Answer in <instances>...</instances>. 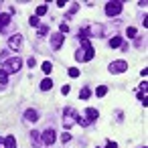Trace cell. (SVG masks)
I'll return each instance as SVG.
<instances>
[{"mask_svg": "<svg viewBox=\"0 0 148 148\" xmlns=\"http://www.w3.org/2000/svg\"><path fill=\"white\" fill-rule=\"evenodd\" d=\"M93 55H95V49H93V45H91L89 41H81V45H79V49H77V53H75L77 61H83V63H87V61H91V59H93Z\"/></svg>", "mask_w": 148, "mask_h": 148, "instance_id": "cell-1", "label": "cell"}, {"mask_svg": "<svg viewBox=\"0 0 148 148\" xmlns=\"http://www.w3.org/2000/svg\"><path fill=\"white\" fill-rule=\"evenodd\" d=\"M77 116H79V114H77L73 108H65V110H63V128L69 130L73 124H77Z\"/></svg>", "mask_w": 148, "mask_h": 148, "instance_id": "cell-2", "label": "cell"}, {"mask_svg": "<svg viewBox=\"0 0 148 148\" xmlns=\"http://www.w3.org/2000/svg\"><path fill=\"white\" fill-rule=\"evenodd\" d=\"M21 67H23V59L21 57H10V59L4 61V71L6 73H16Z\"/></svg>", "mask_w": 148, "mask_h": 148, "instance_id": "cell-3", "label": "cell"}, {"mask_svg": "<svg viewBox=\"0 0 148 148\" xmlns=\"http://www.w3.org/2000/svg\"><path fill=\"white\" fill-rule=\"evenodd\" d=\"M110 73H124L126 69H128V61H124V59H116V61H112L110 63Z\"/></svg>", "mask_w": 148, "mask_h": 148, "instance_id": "cell-4", "label": "cell"}, {"mask_svg": "<svg viewBox=\"0 0 148 148\" xmlns=\"http://www.w3.org/2000/svg\"><path fill=\"white\" fill-rule=\"evenodd\" d=\"M122 8H124V4L122 2H108L106 4V14L112 18V16H118L120 12H122Z\"/></svg>", "mask_w": 148, "mask_h": 148, "instance_id": "cell-5", "label": "cell"}, {"mask_svg": "<svg viewBox=\"0 0 148 148\" xmlns=\"http://www.w3.org/2000/svg\"><path fill=\"white\" fill-rule=\"evenodd\" d=\"M8 47H10L12 51H18V49L23 47V35H18V33L12 35V37L8 39Z\"/></svg>", "mask_w": 148, "mask_h": 148, "instance_id": "cell-6", "label": "cell"}, {"mask_svg": "<svg viewBox=\"0 0 148 148\" xmlns=\"http://www.w3.org/2000/svg\"><path fill=\"white\" fill-rule=\"evenodd\" d=\"M43 142H45L47 146L55 144V130H53V128H49V130H45V132H43Z\"/></svg>", "mask_w": 148, "mask_h": 148, "instance_id": "cell-7", "label": "cell"}, {"mask_svg": "<svg viewBox=\"0 0 148 148\" xmlns=\"http://www.w3.org/2000/svg\"><path fill=\"white\" fill-rule=\"evenodd\" d=\"M63 41H65V39H63V35H61V33H57V35H53V37H51V47L57 51V49H61Z\"/></svg>", "mask_w": 148, "mask_h": 148, "instance_id": "cell-8", "label": "cell"}, {"mask_svg": "<svg viewBox=\"0 0 148 148\" xmlns=\"http://www.w3.org/2000/svg\"><path fill=\"white\" fill-rule=\"evenodd\" d=\"M10 25V14H6V12H0V33H2L6 27Z\"/></svg>", "mask_w": 148, "mask_h": 148, "instance_id": "cell-9", "label": "cell"}, {"mask_svg": "<svg viewBox=\"0 0 148 148\" xmlns=\"http://www.w3.org/2000/svg\"><path fill=\"white\" fill-rule=\"evenodd\" d=\"M85 114H87V122H89V124H91V122H95V120L99 118V112H97L95 108H87V110H85Z\"/></svg>", "mask_w": 148, "mask_h": 148, "instance_id": "cell-10", "label": "cell"}, {"mask_svg": "<svg viewBox=\"0 0 148 148\" xmlns=\"http://www.w3.org/2000/svg\"><path fill=\"white\" fill-rule=\"evenodd\" d=\"M25 120H27V122H37V120H39V114H37L35 110H27V112H25Z\"/></svg>", "mask_w": 148, "mask_h": 148, "instance_id": "cell-11", "label": "cell"}, {"mask_svg": "<svg viewBox=\"0 0 148 148\" xmlns=\"http://www.w3.org/2000/svg\"><path fill=\"white\" fill-rule=\"evenodd\" d=\"M51 87H53V79H49V77H47V79H43V81H41V91H49Z\"/></svg>", "mask_w": 148, "mask_h": 148, "instance_id": "cell-12", "label": "cell"}, {"mask_svg": "<svg viewBox=\"0 0 148 148\" xmlns=\"http://www.w3.org/2000/svg\"><path fill=\"white\" fill-rule=\"evenodd\" d=\"M2 144H4V148H16V138L14 136H8Z\"/></svg>", "mask_w": 148, "mask_h": 148, "instance_id": "cell-13", "label": "cell"}, {"mask_svg": "<svg viewBox=\"0 0 148 148\" xmlns=\"http://www.w3.org/2000/svg\"><path fill=\"white\" fill-rule=\"evenodd\" d=\"M122 45V37H112L110 39V49H118Z\"/></svg>", "mask_w": 148, "mask_h": 148, "instance_id": "cell-14", "label": "cell"}, {"mask_svg": "<svg viewBox=\"0 0 148 148\" xmlns=\"http://www.w3.org/2000/svg\"><path fill=\"white\" fill-rule=\"evenodd\" d=\"M47 12H49V6H47V4H41V6L37 8V14H35V16L39 18V16H45Z\"/></svg>", "mask_w": 148, "mask_h": 148, "instance_id": "cell-15", "label": "cell"}, {"mask_svg": "<svg viewBox=\"0 0 148 148\" xmlns=\"http://www.w3.org/2000/svg\"><path fill=\"white\" fill-rule=\"evenodd\" d=\"M79 97H81V99H89V97H91V89H89V87H83V89L79 91Z\"/></svg>", "mask_w": 148, "mask_h": 148, "instance_id": "cell-16", "label": "cell"}, {"mask_svg": "<svg viewBox=\"0 0 148 148\" xmlns=\"http://www.w3.org/2000/svg\"><path fill=\"white\" fill-rule=\"evenodd\" d=\"M67 73H69V77H79V75H81V71H79L77 67H69Z\"/></svg>", "mask_w": 148, "mask_h": 148, "instance_id": "cell-17", "label": "cell"}, {"mask_svg": "<svg viewBox=\"0 0 148 148\" xmlns=\"http://www.w3.org/2000/svg\"><path fill=\"white\" fill-rule=\"evenodd\" d=\"M106 93H108V87H106V85H99V87L95 89V95H97V97H103Z\"/></svg>", "mask_w": 148, "mask_h": 148, "instance_id": "cell-18", "label": "cell"}, {"mask_svg": "<svg viewBox=\"0 0 148 148\" xmlns=\"http://www.w3.org/2000/svg\"><path fill=\"white\" fill-rule=\"evenodd\" d=\"M31 140L37 148H41V142H39V132H31Z\"/></svg>", "mask_w": 148, "mask_h": 148, "instance_id": "cell-19", "label": "cell"}, {"mask_svg": "<svg viewBox=\"0 0 148 148\" xmlns=\"http://www.w3.org/2000/svg\"><path fill=\"white\" fill-rule=\"evenodd\" d=\"M6 81H8V73L2 69L0 71V85H6Z\"/></svg>", "mask_w": 148, "mask_h": 148, "instance_id": "cell-20", "label": "cell"}, {"mask_svg": "<svg viewBox=\"0 0 148 148\" xmlns=\"http://www.w3.org/2000/svg\"><path fill=\"white\" fill-rule=\"evenodd\" d=\"M77 8H79V4H71V8L67 10V18H69V16H73V14L77 12Z\"/></svg>", "mask_w": 148, "mask_h": 148, "instance_id": "cell-21", "label": "cell"}, {"mask_svg": "<svg viewBox=\"0 0 148 148\" xmlns=\"http://www.w3.org/2000/svg\"><path fill=\"white\" fill-rule=\"evenodd\" d=\"M47 33H49V27H47V25H39V35H41V37H45Z\"/></svg>", "mask_w": 148, "mask_h": 148, "instance_id": "cell-22", "label": "cell"}, {"mask_svg": "<svg viewBox=\"0 0 148 148\" xmlns=\"http://www.w3.org/2000/svg\"><path fill=\"white\" fill-rule=\"evenodd\" d=\"M126 35H128V37L132 39V37H136V35H138V31H136L134 27H128V29H126Z\"/></svg>", "mask_w": 148, "mask_h": 148, "instance_id": "cell-23", "label": "cell"}, {"mask_svg": "<svg viewBox=\"0 0 148 148\" xmlns=\"http://www.w3.org/2000/svg\"><path fill=\"white\" fill-rule=\"evenodd\" d=\"M43 71H45V73H51V71H53V65H51V61H45V63H43Z\"/></svg>", "mask_w": 148, "mask_h": 148, "instance_id": "cell-24", "label": "cell"}, {"mask_svg": "<svg viewBox=\"0 0 148 148\" xmlns=\"http://www.w3.org/2000/svg\"><path fill=\"white\" fill-rule=\"evenodd\" d=\"M59 33H61V35L69 33V27H67V23H61V27H59Z\"/></svg>", "mask_w": 148, "mask_h": 148, "instance_id": "cell-25", "label": "cell"}, {"mask_svg": "<svg viewBox=\"0 0 148 148\" xmlns=\"http://www.w3.org/2000/svg\"><path fill=\"white\" fill-rule=\"evenodd\" d=\"M29 25H33V27H39V18H37V16H31V18H29Z\"/></svg>", "mask_w": 148, "mask_h": 148, "instance_id": "cell-26", "label": "cell"}, {"mask_svg": "<svg viewBox=\"0 0 148 148\" xmlns=\"http://www.w3.org/2000/svg\"><path fill=\"white\" fill-rule=\"evenodd\" d=\"M69 140H71V134H69V132L61 134V142H69Z\"/></svg>", "mask_w": 148, "mask_h": 148, "instance_id": "cell-27", "label": "cell"}, {"mask_svg": "<svg viewBox=\"0 0 148 148\" xmlns=\"http://www.w3.org/2000/svg\"><path fill=\"white\" fill-rule=\"evenodd\" d=\"M69 89H71L69 85H63V87H61V93H63V95H67V93H69Z\"/></svg>", "mask_w": 148, "mask_h": 148, "instance_id": "cell-28", "label": "cell"}, {"mask_svg": "<svg viewBox=\"0 0 148 148\" xmlns=\"http://www.w3.org/2000/svg\"><path fill=\"white\" fill-rule=\"evenodd\" d=\"M27 65L33 69V67H35V59H33V57H31V59H27Z\"/></svg>", "mask_w": 148, "mask_h": 148, "instance_id": "cell-29", "label": "cell"}, {"mask_svg": "<svg viewBox=\"0 0 148 148\" xmlns=\"http://www.w3.org/2000/svg\"><path fill=\"white\" fill-rule=\"evenodd\" d=\"M106 148H118V144H116V142H112V140H110V142H108V144H106Z\"/></svg>", "mask_w": 148, "mask_h": 148, "instance_id": "cell-30", "label": "cell"}, {"mask_svg": "<svg viewBox=\"0 0 148 148\" xmlns=\"http://www.w3.org/2000/svg\"><path fill=\"white\" fill-rule=\"evenodd\" d=\"M144 148H146V146H144Z\"/></svg>", "mask_w": 148, "mask_h": 148, "instance_id": "cell-31", "label": "cell"}]
</instances>
